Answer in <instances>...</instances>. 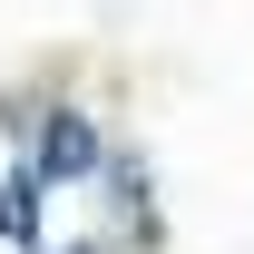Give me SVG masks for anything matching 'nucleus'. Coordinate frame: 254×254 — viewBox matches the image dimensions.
<instances>
[{
	"instance_id": "1",
	"label": "nucleus",
	"mask_w": 254,
	"mask_h": 254,
	"mask_svg": "<svg viewBox=\"0 0 254 254\" xmlns=\"http://www.w3.org/2000/svg\"><path fill=\"white\" fill-rule=\"evenodd\" d=\"M39 166H49V176H88L98 166V137L78 118H49V137H39Z\"/></svg>"
}]
</instances>
